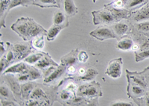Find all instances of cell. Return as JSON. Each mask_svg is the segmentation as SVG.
Returning a JSON list of instances; mask_svg holds the SVG:
<instances>
[{"label":"cell","mask_w":149,"mask_h":106,"mask_svg":"<svg viewBox=\"0 0 149 106\" xmlns=\"http://www.w3.org/2000/svg\"><path fill=\"white\" fill-rule=\"evenodd\" d=\"M76 95L79 96H83L84 98L86 97L93 99H97V98L102 96L100 84L93 82L89 84L81 85L78 88Z\"/></svg>","instance_id":"obj_1"},{"label":"cell","mask_w":149,"mask_h":106,"mask_svg":"<svg viewBox=\"0 0 149 106\" xmlns=\"http://www.w3.org/2000/svg\"><path fill=\"white\" fill-rule=\"evenodd\" d=\"M93 16V22L94 25H105V26H111L116 22L113 14L109 10L104 7L98 10L92 11Z\"/></svg>","instance_id":"obj_2"},{"label":"cell","mask_w":149,"mask_h":106,"mask_svg":"<svg viewBox=\"0 0 149 106\" xmlns=\"http://www.w3.org/2000/svg\"><path fill=\"white\" fill-rule=\"evenodd\" d=\"M9 46L12 51L14 52V55H15L16 61H20L22 59H25L31 53L33 52V47L31 46V43L29 42L26 43H17L11 44L9 42H6Z\"/></svg>","instance_id":"obj_3"},{"label":"cell","mask_w":149,"mask_h":106,"mask_svg":"<svg viewBox=\"0 0 149 106\" xmlns=\"http://www.w3.org/2000/svg\"><path fill=\"white\" fill-rule=\"evenodd\" d=\"M90 35L92 38H95L100 41H104L105 40L116 39L117 37L111 27L107 26H98L95 30L92 31L90 33Z\"/></svg>","instance_id":"obj_4"},{"label":"cell","mask_w":149,"mask_h":106,"mask_svg":"<svg viewBox=\"0 0 149 106\" xmlns=\"http://www.w3.org/2000/svg\"><path fill=\"white\" fill-rule=\"evenodd\" d=\"M122 65L123 60L122 58H115L109 62L105 73L112 79H119L122 73Z\"/></svg>","instance_id":"obj_5"},{"label":"cell","mask_w":149,"mask_h":106,"mask_svg":"<svg viewBox=\"0 0 149 106\" xmlns=\"http://www.w3.org/2000/svg\"><path fill=\"white\" fill-rule=\"evenodd\" d=\"M11 29L25 41L28 40L29 30V17H20L11 25Z\"/></svg>","instance_id":"obj_6"},{"label":"cell","mask_w":149,"mask_h":106,"mask_svg":"<svg viewBox=\"0 0 149 106\" xmlns=\"http://www.w3.org/2000/svg\"><path fill=\"white\" fill-rule=\"evenodd\" d=\"M41 34H47V30L37 23L34 19L29 17V30H28V40H32L33 38Z\"/></svg>","instance_id":"obj_7"},{"label":"cell","mask_w":149,"mask_h":106,"mask_svg":"<svg viewBox=\"0 0 149 106\" xmlns=\"http://www.w3.org/2000/svg\"><path fill=\"white\" fill-rule=\"evenodd\" d=\"M104 7L110 10V13L113 16L116 22H119V21L122 20L129 19L131 14H132V12L130 10H127L125 8H117L113 7L110 3L104 5Z\"/></svg>","instance_id":"obj_8"},{"label":"cell","mask_w":149,"mask_h":106,"mask_svg":"<svg viewBox=\"0 0 149 106\" xmlns=\"http://www.w3.org/2000/svg\"><path fill=\"white\" fill-rule=\"evenodd\" d=\"M128 20L134 23L149 20V2L144 6L132 12Z\"/></svg>","instance_id":"obj_9"},{"label":"cell","mask_w":149,"mask_h":106,"mask_svg":"<svg viewBox=\"0 0 149 106\" xmlns=\"http://www.w3.org/2000/svg\"><path fill=\"white\" fill-rule=\"evenodd\" d=\"M4 75L5 76V82L8 84L12 92L14 93V96H17L16 99L17 101V98H22L21 96V84H19V82L17 80L16 76H14V74H5Z\"/></svg>","instance_id":"obj_10"},{"label":"cell","mask_w":149,"mask_h":106,"mask_svg":"<svg viewBox=\"0 0 149 106\" xmlns=\"http://www.w3.org/2000/svg\"><path fill=\"white\" fill-rule=\"evenodd\" d=\"M128 82V85H127V95L130 98L133 99H137V98H141L144 96L146 94V89L144 87H141V86L137 85V84H134L133 82Z\"/></svg>","instance_id":"obj_11"},{"label":"cell","mask_w":149,"mask_h":106,"mask_svg":"<svg viewBox=\"0 0 149 106\" xmlns=\"http://www.w3.org/2000/svg\"><path fill=\"white\" fill-rule=\"evenodd\" d=\"M110 27H111V29H113V31L116 34L117 38L123 37L124 35L127 34L129 32V30H130L129 22L127 23L124 20L119 21V22H114L113 24H112L110 26Z\"/></svg>","instance_id":"obj_12"},{"label":"cell","mask_w":149,"mask_h":106,"mask_svg":"<svg viewBox=\"0 0 149 106\" xmlns=\"http://www.w3.org/2000/svg\"><path fill=\"white\" fill-rule=\"evenodd\" d=\"M31 66L26 63L25 61L19 62L17 63L14 65L11 66V67H8L3 72V75L5 74H19V73H29V68Z\"/></svg>","instance_id":"obj_13"},{"label":"cell","mask_w":149,"mask_h":106,"mask_svg":"<svg viewBox=\"0 0 149 106\" xmlns=\"http://www.w3.org/2000/svg\"><path fill=\"white\" fill-rule=\"evenodd\" d=\"M126 73H127V82H133L134 84L144 87L146 89L147 88L148 83L142 73L138 72H130L127 70H126Z\"/></svg>","instance_id":"obj_14"},{"label":"cell","mask_w":149,"mask_h":106,"mask_svg":"<svg viewBox=\"0 0 149 106\" xmlns=\"http://www.w3.org/2000/svg\"><path fill=\"white\" fill-rule=\"evenodd\" d=\"M78 50L75 49L61 58V65L67 67L74 65L78 61Z\"/></svg>","instance_id":"obj_15"},{"label":"cell","mask_w":149,"mask_h":106,"mask_svg":"<svg viewBox=\"0 0 149 106\" xmlns=\"http://www.w3.org/2000/svg\"><path fill=\"white\" fill-rule=\"evenodd\" d=\"M52 23L56 26H63L66 28L69 26L68 17L63 10H56L53 14Z\"/></svg>","instance_id":"obj_16"},{"label":"cell","mask_w":149,"mask_h":106,"mask_svg":"<svg viewBox=\"0 0 149 106\" xmlns=\"http://www.w3.org/2000/svg\"><path fill=\"white\" fill-rule=\"evenodd\" d=\"M51 66L58 67L59 64L58 63H56L52 58H51V56L49 54H47V53H45L44 55L35 64V67H37L38 69H40V70H44V69L51 67Z\"/></svg>","instance_id":"obj_17"},{"label":"cell","mask_w":149,"mask_h":106,"mask_svg":"<svg viewBox=\"0 0 149 106\" xmlns=\"http://www.w3.org/2000/svg\"><path fill=\"white\" fill-rule=\"evenodd\" d=\"M10 2L11 0H0V22H1V27L5 28V18L8 14L10 10Z\"/></svg>","instance_id":"obj_18"},{"label":"cell","mask_w":149,"mask_h":106,"mask_svg":"<svg viewBox=\"0 0 149 106\" xmlns=\"http://www.w3.org/2000/svg\"><path fill=\"white\" fill-rule=\"evenodd\" d=\"M0 96H1V99L17 102L14 93L12 92L8 84H5V82L2 83L0 86Z\"/></svg>","instance_id":"obj_19"},{"label":"cell","mask_w":149,"mask_h":106,"mask_svg":"<svg viewBox=\"0 0 149 106\" xmlns=\"http://www.w3.org/2000/svg\"><path fill=\"white\" fill-rule=\"evenodd\" d=\"M134 44V43L132 38L130 37L125 36L121 38L118 41V43L116 45V47L117 50H121V51H130V50H132Z\"/></svg>","instance_id":"obj_20"},{"label":"cell","mask_w":149,"mask_h":106,"mask_svg":"<svg viewBox=\"0 0 149 106\" xmlns=\"http://www.w3.org/2000/svg\"><path fill=\"white\" fill-rule=\"evenodd\" d=\"M63 11L68 17L76 15L78 12V8L73 0H63Z\"/></svg>","instance_id":"obj_21"},{"label":"cell","mask_w":149,"mask_h":106,"mask_svg":"<svg viewBox=\"0 0 149 106\" xmlns=\"http://www.w3.org/2000/svg\"><path fill=\"white\" fill-rule=\"evenodd\" d=\"M35 84L34 82H31V81L21 84V96L22 99H25L27 101L30 99L31 93L36 87Z\"/></svg>","instance_id":"obj_22"},{"label":"cell","mask_w":149,"mask_h":106,"mask_svg":"<svg viewBox=\"0 0 149 106\" xmlns=\"http://www.w3.org/2000/svg\"><path fill=\"white\" fill-rule=\"evenodd\" d=\"M66 67L60 64L58 67H57L54 70H53V72L52 73L50 74L48 77L45 78L43 82H44V83H46V84L50 83V82H52L53 81L56 80L57 79L61 77V75H63V73L66 71Z\"/></svg>","instance_id":"obj_23"},{"label":"cell","mask_w":149,"mask_h":106,"mask_svg":"<svg viewBox=\"0 0 149 106\" xmlns=\"http://www.w3.org/2000/svg\"><path fill=\"white\" fill-rule=\"evenodd\" d=\"M30 99H37V100H40V101L45 102V103H47L49 105V99H48L47 96H46V93L44 92V91L40 88L39 87H37L36 86L34 88V90L32 91L31 93Z\"/></svg>","instance_id":"obj_24"},{"label":"cell","mask_w":149,"mask_h":106,"mask_svg":"<svg viewBox=\"0 0 149 106\" xmlns=\"http://www.w3.org/2000/svg\"><path fill=\"white\" fill-rule=\"evenodd\" d=\"M34 6H37L41 8H60V5L57 0H34Z\"/></svg>","instance_id":"obj_25"},{"label":"cell","mask_w":149,"mask_h":106,"mask_svg":"<svg viewBox=\"0 0 149 106\" xmlns=\"http://www.w3.org/2000/svg\"><path fill=\"white\" fill-rule=\"evenodd\" d=\"M148 2L149 0H128L125 5V8L130 10L131 12H134L142 6H144Z\"/></svg>","instance_id":"obj_26"},{"label":"cell","mask_w":149,"mask_h":106,"mask_svg":"<svg viewBox=\"0 0 149 106\" xmlns=\"http://www.w3.org/2000/svg\"><path fill=\"white\" fill-rule=\"evenodd\" d=\"M65 29L63 26H56L53 24L51 27L49 28V30H47V34H46V38L49 41H53L55 40V38L58 36V34L61 33V30Z\"/></svg>","instance_id":"obj_27"},{"label":"cell","mask_w":149,"mask_h":106,"mask_svg":"<svg viewBox=\"0 0 149 106\" xmlns=\"http://www.w3.org/2000/svg\"><path fill=\"white\" fill-rule=\"evenodd\" d=\"M45 36L44 34H41L39 36H37L35 38H33L31 41V46H32L33 49L36 50H42L44 49L45 47Z\"/></svg>","instance_id":"obj_28"},{"label":"cell","mask_w":149,"mask_h":106,"mask_svg":"<svg viewBox=\"0 0 149 106\" xmlns=\"http://www.w3.org/2000/svg\"><path fill=\"white\" fill-rule=\"evenodd\" d=\"M45 53L43 52H37V53H31L30 55H28L25 59L24 61L27 63L28 64H36L39 60L44 55Z\"/></svg>","instance_id":"obj_29"},{"label":"cell","mask_w":149,"mask_h":106,"mask_svg":"<svg viewBox=\"0 0 149 106\" xmlns=\"http://www.w3.org/2000/svg\"><path fill=\"white\" fill-rule=\"evenodd\" d=\"M98 70L95 68H88L86 70V73L84 76L79 77L80 81H83V82H89V81H92L95 79L98 75Z\"/></svg>","instance_id":"obj_30"},{"label":"cell","mask_w":149,"mask_h":106,"mask_svg":"<svg viewBox=\"0 0 149 106\" xmlns=\"http://www.w3.org/2000/svg\"><path fill=\"white\" fill-rule=\"evenodd\" d=\"M34 0H12L10 2V8L9 10H11L14 8L17 7V6H23V7H27L29 5H34Z\"/></svg>","instance_id":"obj_31"},{"label":"cell","mask_w":149,"mask_h":106,"mask_svg":"<svg viewBox=\"0 0 149 106\" xmlns=\"http://www.w3.org/2000/svg\"><path fill=\"white\" fill-rule=\"evenodd\" d=\"M134 25H135V28L137 29L138 31L145 34V35L147 34V37L149 38V20L134 23Z\"/></svg>","instance_id":"obj_32"},{"label":"cell","mask_w":149,"mask_h":106,"mask_svg":"<svg viewBox=\"0 0 149 106\" xmlns=\"http://www.w3.org/2000/svg\"><path fill=\"white\" fill-rule=\"evenodd\" d=\"M29 79L31 82H34V81L40 79L42 77V73L40 72V69L36 67H30L29 70Z\"/></svg>","instance_id":"obj_33"},{"label":"cell","mask_w":149,"mask_h":106,"mask_svg":"<svg viewBox=\"0 0 149 106\" xmlns=\"http://www.w3.org/2000/svg\"><path fill=\"white\" fill-rule=\"evenodd\" d=\"M148 58H149V48L141 50L139 52H136L135 61L136 63L143 61H145L146 59H148Z\"/></svg>","instance_id":"obj_34"},{"label":"cell","mask_w":149,"mask_h":106,"mask_svg":"<svg viewBox=\"0 0 149 106\" xmlns=\"http://www.w3.org/2000/svg\"><path fill=\"white\" fill-rule=\"evenodd\" d=\"M74 96V93L70 92V91H66V89L63 90V91L61 92V93H60V98H61V100H63V101H70Z\"/></svg>","instance_id":"obj_35"},{"label":"cell","mask_w":149,"mask_h":106,"mask_svg":"<svg viewBox=\"0 0 149 106\" xmlns=\"http://www.w3.org/2000/svg\"><path fill=\"white\" fill-rule=\"evenodd\" d=\"M15 76L19 83H24V82H27L30 81V79H29V73H28L16 74Z\"/></svg>","instance_id":"obj_36"},{"label":"cell","mask_w":149,"mask_h":106,"mask_svg":"<svg viewBox=\"0 0 149 106\" xmlns=\"http://www.w3.org/2000/svg\"><path fill=\"white\" fill-rule=\"evenodd\" d=\"M89 59V55L88 53L86 51H81L78 52V61L81 63H86Z\"/></svg>","instance_id":"obj_37"},{"label":"cell","mask_w":149,"mask_h":106,"mask_svg":"<svg viewBox=\"0 0 149 106\" xmlns=\"http://www.w3.org/2000/svg\"><path fill=\"white\" fill-rule=\"evenodd\" d=\"M65 89H66V91L75 94V93H76L77 91H78V87H77V85L75 83L70 82L69 83H67V84H66Z\"/></svg>","instance_id":"obj_38"},{"label":"cell","mask_w":149,"mask_h":106,"mask_svg":"<svg viewBox=\"0 0 149 106\" xmlns=\"http://www.w3.org/2000/svg\"><path fill=\"white\" fill-rule=\"evenodd\" d=\"M109 105L111 106H134V105L130 102L125 101V100H119V101H115L113 103L110 104Z\"/></svg>","instance_id":"obj_39"},{"label":"cell","mask_w":149,"mask_h":106,"mask_svg":"<svg viewBox=\"0 0 149 106\" xmlns=\"http://www.w3.org/2000/svg\"><path fill=\"white\" fill-rule=\"evenodd\" d=\"M8 63L7 61V59L5 58V55H2L1 56V60H0V68H1V73H3L5 71V68L8 67Z\"/></svg>","instance_id":"obj_40"},{"label":"cell","mask_w":149,"mask_h":106,"mask_svg":"<svg viewBox=\"0 0 149 106\" xmlns=\"http://www.w3.org/2000/svg\"><path fill=\"white\" fill-rule=\"evenodd\" d=\"M17 102L15 101H10V100H4L1 99V105L3 106H14V105H19V104H17Z\"/></svg>","instance_id":"obj_41"},{"label":"cell","mask_w":149,"mask_h":106,"mask_svg":"<svg viewBox=\"0 0 149 106\" xmlns=\"http://www.w3.org/2000/svg\"><path fill=\"white\" fill-rule=\"evenodd\" d=\"M66 72L67 73L68 75H74L75 73H76V69H75V67H74V65L70 66V67H66Z\"/></svg>","instance_id":"obj_42"},{"label":"cell","mask_w":149,"mask_h":106,"mask_svg":"<svg viewBox=\"0 0 149 106\" xmlns=\"http://www.w3.org/2000/svg\"><path fill=\"white\" fill-rule=\"evenodd\" d=\"M86 70L85 68H83V67H81V68L78 69V77H81V76H84L86 73Z\"/></svg>","instance_id":"obj_43"},{"label":"cell","mask_w":149,"mask_h":106,"mask_svg":"<svg viewBox=\"0 0 149 106\" xmlns=\"http://www.w3.org/2000/svg\"><path fill=\"white\" fill-rule=\"evenodd\" d=\"M6 52V47L5 46V43L1 41V50H0V54H1V56L4 55Z\"/></svg>","instance_id":"obj_44"},{"label":"cell","mask_w":149,"mask_h":106,"mask_svg":"<svg viewBox=\"0 0 149 106\" xmlns=\"http://www.w3.org/2000/svg\"><path fill=\"white\" fill-rule=\"evenodd\" d=\"M121 1H122V2H123L124 5H125V6L126 4H127V2H128V0H121Z\"/></svg>","instance_id":"obj_45"},{"label":"cell","mask_w":149,"mask_h":106,"mask_svg":"<svg viewBox=\"0 0 149 106\" xmlns=\"http://www.w3.org/2000/svg\"><path fill=\"white\" fill-rule=\"evenodd\" d=\"M57 2H58V4L60 5V7H61V2H62V0H57Z\"/></svg>","instance_id":"obj_46"},{"label":"cell","mask_w":149,"mask_h":106,"mask_svg":"<svg viewBox=\"0 0 149 106\" xmlns=\"http://www.w3.org/2000/svg\"><path fill=\"white\" fill-rule=\"evenodd\" d=\"M146 103H148V105H149V94H148V97H147V99H146Z\"/></svg>","instance_id":"obj_47"},{"label":"cell","mask_w":149,"mask_h":106,"mask_svg":"<svg viewBox=\"0 0 149 106\" xmlns=\"http://www.w3.org/2000/svg\"><path fill=\"white\" fill-rule=\"evenodd\" d=\"M96 1L97 0H93V2H94V3H95V2H96Z\"/></svg>","instance_id":"obj_48"},{"label":"cell","mask_w":149,"mask_h":106,"mask_svg":"<svg viewBox=\"0 0 149 106\" xmlns=\"http://www.w3.org/2000/svg\"><path fill=\"white\" fill-rule=\"evenodd\" d=\"M148 68H149V67H148Z\"/></svg>","instance_id":"obj_49"}]
</instances>
